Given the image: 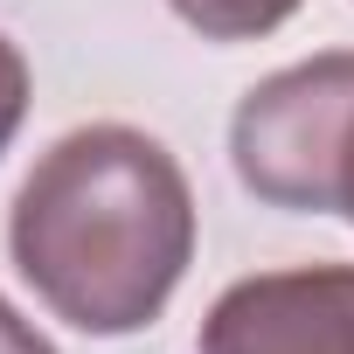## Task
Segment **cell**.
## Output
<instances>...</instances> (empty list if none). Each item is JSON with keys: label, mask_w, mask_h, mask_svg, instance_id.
I'll return each mask as SVG.
<instances>
[{"label": "cell", "mask_w": 354, "mask_h": 354, "mask_svg": "<svg viewBox=\"0 0 354 354\" xmlns=\"http://www.w3.org/2000/svg\"><path fill=\"white\" fill-rule=\"evenodd\" d=\"M8 250L63 326L118 340L153 326L181 292L195 264V188L153 132L77 125L28 167Z\"/></svg>", "instance_id": "obj_1"}, {"label": "cell", "mask_w": 354, "mask_h": 354, "mask_svg": "<svg viewBox=\"0 0 354 354\" xmlns=\"http://www.w3.org/2000/svg\"><path fill=\"white\" fill-rule=\"evenodd\" d=\"M236 181L292 216H347L354 223V49L292 63L243 91L230 118Z\"/></svg>", "instance_id": "obj_2"}, {"label": "cell", "mask_w": 354, "mask_h": 354, "mask_svg": "<svg viewBox=\"0 0 354 354\" xmlns=\"http://www.w3.org/2000/svg\"><path fill=\"white\" fill-rule=\"evenodd\" d=\"M202 354H354V264H299L236 278L209 319Z\"/></svg>", "instance_id": "obj_3"}, {"label": "cell", "mask_w": 354, "mask_h": 354, "mask_svg": "<svg viewBox=\"0 0 354 354\" xmlns=\"http://www.w3.org/2000/svg\"><path fill=\"white\" fill-rule=\"evenodd\" d=\"M202 42H257V35H278L299 0H167Z\"/></svg>", "instance_id": "obj_4"}, {"label": "cell", "mask_w": 354, "mask_h": 354, "mask_svg": "<svg viewBox=\"0 0 354 354\" xmlns=\"http://www.w3.org/2000/svg\"><path fill=\"white\" fill-rule=\"evenodd\" d=\"M21 118H28V56L0 35V153L21 132Z\"/></svg>", "instance_id": "obj_5"}, {"label": "cell", "mask_w": 354, "mask_h": 354, "mask_svg": "<svg viewBox=\"0 0 354 354\" xmlns=\"http://www.w3.org/2000/svg\"><path fill=\"white\" fill-rule=\"evenodd\" d=\"M0 354H56V347H49V340L8 306V299H0Z\"/></svg>", "instance_id": "obj_6"}]
</instances>
